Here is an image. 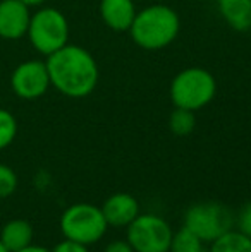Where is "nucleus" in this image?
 <instances>
[{"mask_svg":"<svg viewBox=\"0 0 251 252\" xmlns=\"http://www.w3.org/2000/svg\"><path fill=\"white\" fill-rule=\"evenodd\" d=\"M17 189V175L10 166L0 163V197H9Z\"/></svg>","mask_w":251,"mask_h":252,"instance_id":"a211bd4d","label":"nucleus"},{"mask_svg":"<svg viewBox=\"0 0 251 252\" xmlns=\"http://www.w3.org/2000/svg\"><path fill=\"white\" fill-rule=\"evenodd\" d=\"M208 252H251V239L239 230H229L212 242Z\"/></svg>","mask_w":251,"mask_h":252,"instance_id":"4468645a","label":"nucleus"},{"mask_svg":"<svg viewBox=\"0 0 251 252\" xmlns=\"http://www.w3.org/2000/svg\"><path fill=\"white\" fill-rule=\"evenodd\" d=\"M102 213H104L108 226L122 228L140 215V202L131 194L117 192L107 197V201L102 206Z\"/></svg>","mask_w":251,"mask_h":252,"instance_id":"9d476101","label":"nucleus"},{"mask_svg":"<svg viewBox=\"0 0 251 252\" xmlns=\"http://www.w3.org/2000/svg\"><path fill=\"white\" fill-rule=\"evenodd\" d=\"M127 228V242L134 252H169L172 242L171 225L167 220L153 213L138 215Z\"/></svg>","mask_w":251,"mask_h":252,"instance_id":"423d86ee","label":"nucleus"},{"mask_svg":"<svg viewBox=\"0 0 251 252\" xmlns=\"http://www.w3.org/2000/svg\"><path fill=\"white\" fill-rule=\"evenodd\" d=\"M201 252H208V251H205V249H203V251H201Z\"/></svg>","mask_w":251,"mask_h":252,"instance_id":"393cba45","label":"nucleus"},{"mask_svg":"<svg viewBox=\"0 0 251 252\" xmlns=\"http://www.w3.org/2000/svg\"><path fill=\"white\" fill-rule=\"evenodd\" d=\"M21 2H23L24 5L30 7V9H31V7H40V5H43L45 0H21Z\"/></svg>","mask_w":251,"mask_h":252,"instance_id":"5701e85b","label":"nucleus"},{"mask_svg":"<svg viewBox=\"0 0 251 252\" xmlns=\"http://www.w3.org/2000/svg\"><path fill=\"white\" fill-rule=\"evenodd\" d=\"M218 14L234 31L251 30V0H218Z\"/></svg>","mask_w":251,"mask_h":252,"instance_id":"ddd939ff","label":"nucleus"},{"mask_svg":"<svg viewBox=\"0 0 251 252\" xmlns=\"http://www.w3.org/2000/svg\"><path fill=\"white\" fill-rule=\"evenodd\" d=\"M201 251H203V242L189 228L182 226L178 232H174L169 252H201Z\"/></svg>","mask_w":251,"mask_h":252,"instance_id":"dca6fc26","label":"nucleus"},{"mask_svg":"<svg viewBox=\"0 0 251 252\" xmlns=\"http://www.w3.org/2000/svg\"><path fill=\"white\" fill-rule=\"evenodd\" d=\"M0 252H9V251L5 249V247H3V244H2V242H0Z\"/></svg>","mask_w":251,"mask_h":252,"instance_id":"b1692460","label":"nucleus"},{"mask_svg":"<svg viewBox=\"0 0 251 252\" xmlns=\"http://www.w3.org/2000/svg\"><path fill=\"white\" fill-rule=\"evenodd\" d=\"M17 136V120L9 110L0 108V150L12 144Z\"/></svg>","mask_w":251,"mask_h":252,"instance_id":"f3484780","label":"nucleus"},{"mask_svg":"<svg viewBox=\"0 0 251 252\" xmlns=\"http://www.w3.org/2000/svg\"><path fill=\"white\" fill-rule=\"evenodd\" d=\"M50 86L67 98H84L95 91L100 70L95 57L86 48L69 45L54 52L45 60Z\"/></svg>","mask_w":251,"mask_h":252,"instance_id":"f257e3e1","label":"nucleus"},{"mask_svg":"<svg viewBox=\"0 0 251 252\" xmlns=\"http://www.w3.org/2000/svg\"><path fill=\"white\" fill-rule=\"evenodd\" d=\"M169 94L176 108L198 112L215 98L217 81L214 74L203 67H188L174 76Z\"/></svg>","mask_w":251,"mask_h":252,"instance_id":"7ed1b4c3","label":"nucleus"},{"mask_svg":"<svg viewBox=\"0 0 251 252\" xmlns=\"http://www.w3.org/2000/svg\"><path fill=\"white\" fill-rule=\"evenodd\" d=\"M181 31V17L172 7L153 3L138 10L129 28L136 47L148 52L162 50L174 43Z\"/></svg>","mask_w":251,"mask_h":252,"instance_id":"f03ea898","label":"nucleus"},{"mask_svg":"<svg viewBox=\"0 0 251 252\" xmlns=\"http://www.w3.org/2000/svg\"><path fill=\"white\" fill-rule=\"evenodd\" d=\"M238 230L251 239V201L239 211L238 216Z\"/></svg>","mask_w":251,"mask_h":252,"instance_id":"6ab92c4d","label":"nucleus"},{"mask_svg":"<svg viewBox=\"0 0 251 252\" xmlns=\"http://www.w3.org/2000/svg\"><path fill=\"white\" fill-rule=\"evenodd\" d=\"M16 252H52V251H48L47 247H41V246H35V244H30L28 247H24V249H21V251H16Z\"/></svg>","mask_w":251,"mask_h":252,"instance_id":"4be33fe9","label":"nucleus"},{"mask_svg":"<svg viewBox=\"0 0 251 252\" xmlns=\"http://www.w3.org/2000/svg\"><path fill=\"white\" fill-rule=\"evenodd\" d=\"M52 252H90V249H88V246H84V244L64 239L62 242H59L57 246L52 249Z\"/></svg>","mask_w":251,"mask_h":252,"instance_id":"aec40b11","label":"nucleus"},{"mask_svg":"<svg viewBox=\"0 0 251 252\" xmlns=\"http://www.w3.org/2000/svg\"><path fill=\"white\" fill-rule=\"evenodd\" d=\"M107 220L102 208L88 202H76L69 206L61 216V232L64 239L93 246L100 242L107 233Z\"/></svg>","mask_w":251,"mask_h":252,"instance_id":"20e7f679","label":"nucleus"},{"mask_svg":"<svg viewBox=\"0 0 251 252\" xmlns=\"http://www.w3.org/2000/svg\"><path fill=\"white\" fill-rule=\"evenodd\" d=\"M104 252H134L127 240H114L104 249Z\"/></svg>","mask_w":251,"mask_h":252,"instance_id":"412c9836","label":"nucleus"},{"mask_svg":"<svg viewBox=\"0 0 251 252\" xmlns=\"http://www.w3.org/2000/svg\"><path fill=\"white\" fill-rule=\"evenodd\" d=\"M10 88L21 100H38L50 88L47 63L41 60H28L14 69Z\"/></svg>","mask_w":251,"mask_h":252,"instance_id":"6e6552de","label":"nucleus"},{"mask_svg":"<svg viewBox=\"0 0 251 252\" xmlns=\"http://www.w3.org/2000/svg\"><path fill=\"white\" fill-rule=\"evenodd\" d=\"M0 242L3 244V247L9 252L24 249L30 244H33V226L26 220H10L2 226Z\"/></svg>","mask_w":251,"mask_h":252,"instance_id":"f8f14e48","label":"nucleus"},{"mask_svg":"<svg viewBox=\"0 0 251 252\" xmlns=\"http://www.w3.org/2000/svg\"><path fill=\"white\" fill-rule=\"evenodd\" d=\"M30 7L21 0H2L0 2V38L19 40L30 28Z\"/></svg>","mask_w":251,"mask_h":252,"instance_id":"1a4fd4ad","label":"nucleus"},{"mask_svg":"<svg viewBox=\"0 0 251 252\" xmlns=\"http://www.w3.org/2000/svg\"><path fill=\"white\" fill-rule=\"evenodd\" d=\"M169 127L176 136H189L196 127L194 112L186 108H174V112L169 117Z\"/></svg>","mask_w":251,"mask_h":252,"instance_id":"2eb2a0df","label":"nucleus"},{"mask_svg":"<svg viewBox=\"0 0 251 252\" xmlns=\"http://www.w3.org/2000/svg\"><path fill=\"white\" fill-rule=\"evenodd\" d=\"M98 10L105 26L115 33L129 31L138 12L133 0H100Z\"/></svg>","mask_w":251,"mask_h":252,"instance_id":"9b49d317","label":"nucleus"},{"mask_svg":"<svg viewBox=\"0 0 251 252\" xmlns=\"http://www.w3.org/2000/svg\"><path fill=\"white\" fill-rule=\"evenodd\" d=\"M26 34L35 50L48 57L69 43V23L59 9L43 7L31 16Z\"/></svg>","mask_w":251,"mask_h":252,"instance_id":"39448f33","label":"nucleus"},{"mask_svg":"<svg viewBox=\"0 0 251 252\" xmlns=\"http://www.w3.org/2000/svg\"><path fill=\"white\" fill-rule=\"evenodd\" d=\"M234 216L229 208L218 202H200L193 204L184 213V226L189 228L201 242L212 244L232 230Z\"/></svg>","mask_w":251,"mask_h":252,"instance_id":"0eeeda50","label":"nucleus"}]
</instances>
